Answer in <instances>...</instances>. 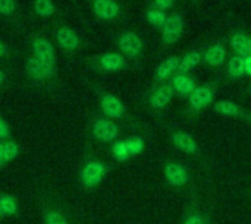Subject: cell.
Wrapping results in <instances>:
<instances>
[{"label": "cell", "instance_id": "obj_12", "mask_svg": "<svg viewBox=\"0 0 251 224\" xmlns=\"http://www.w3.org/2000/svg\"><path fill=\"white\" fill-rule=\"evenodd\" d=\"M93 9L101 19H113L119 13V6L110 0H96L93 3Z\"/></svg>", "mask_w": 251, "mask_h": 224}, {"label": "cell", "instance_id": "obj_6", "mask_svg": "<svg viewBox=\"0 0 251 224\" xmlns=\"http://www.w3.org/2000/svg\"><path fill=\"white\" fill-rule=\"evenodd\" d=\"M56 40L59 43V45L66 50V51H72V50H76L78 45H79V38H78V34L68 28V26H62L56 31Z\"/></svg>", "mask_w": 251, "mask_h": 224}, {"label": "cell", "instance_id": "obj_13", "mask_svg": "<svg viewBox=\"0 0 251 224\" xmlns=\"http://www.w3.org/2000/svg\"><path fill=\"white\" fill-rule=\"evenodd\" d=\"M172 142L176 145V148H179L181 151L184 153H188V154H193L197 151V144L194 141V138L188 134H184V132H176L172 135Z\"/></svg>", "mask_w": 251, "mask_h": 224}, {"label": "cell", "instance_id": "obj_16", "mask_svg": "<svg viewBox=\"0 0 251 224\" xmlns=\"http://www.w3.org/2000/svg\"><path fill=\"white\" fill-rule=\"evenodd\" d=\"M124 57L118 53H106L100 57V65L106 70H119L124 66Z\"/></svg>", "mask_w": 251, "mask_h": 224}, {"label": "cell", "instance_id": "obj_2", "mask_svg": "<svg viewBox=\"0 0 251 224\" xmlns=\"http://www.w3.org/2000/svg\"><path fill=\"white\" fill-rule=\"evenodd\" d=\"M106 175V167L100 161H90L81 172V180L87 188H93L99 185Z\"/></svg>", "mask_w": 251, "mask_h": 224}, {"label": "cell", "instance_id": "obj_33", "mask_svg": "<svg viewBox=\"0 0 251 224\" xmlns=\"http://www.w3.org/2000/svg\"><path fill=\"white\" fill-rule=\"evenodd\" d=\"M3 163H7V160H6V154H4V145H3V142H0V164H3Z\"/></svg>", "mask_w": 251, "mask_h": 224}, {"label": "cell", "instance_id": "obj_23", "mask_svg": "<svg viewBox=\"0 0 251 224\" xmlns=\"http://www.w3.org/2000/svg\"><path fill=\"white\" fill-rule=\"evenodd\" d=\"M34 10L38 16L49 18L54 13V4L49 0H37L34 3Z\"/></svg>", "mask_w": 251, "mask_h": 224}, {"label": "cell", "instance_id": "obj_18", "mask_svg": "<svg viewBox=\"0 0 251 224\" xmlns=\"http://www.w3.org/2000/svg\"><path fill=\"white\" fill-rule=\"evenodd\" d=\"M228 73L232 78H240L246 73V57L235 56L228 63Z\"/></svg>", "mask_w": 251, "mask_h": 224}, {"label": "cell", "instance_id": "obj_9", "mask_svg": "<svg viewBox=\"0 0 251 224\" xmlns=\"http://www.w3.org/2000/svg\"><path fill=\"white\" fill-rule=\"evenodd\" d=\"M213 101V91L209 87H197L190 94V104L194 110H200Z\"/></svg>", "mask_w": 251, "mask_h": 224}, {"label": "cell", "instance_id": "obj_34", "mask_svg": "<svg viewBox=\"0 0 251 224\" xmlns=\"http://www.w3.org/2000/svg\"><path fill=\"white\" fill-rule=\"evenodd\" d=\"M246 73L251 75V56L246 57Z\"/></svg>", "mask_w": 251, "mask_h": 224}, {"label": "cell", "instance_id": "obj_32", "mask_svg": "<svg viewBox=\"0 0 251 224\" xmlns=\"http://www.w3.org/2000/svg\"><path fill=\"white\" fill-rule=\"evenodd\" d=\"M184 224H204V220L200 216H191L185 220Z\"/></svg>", "mask_w": 251, "mask_h": 224}, {"label": "cell", "instance_id": "obj_26", "mask_svg": "<svg viewBox=\"0 0 251 224\" xmlns=\"http://www.w3.org/2000/svg\"><path fill=\"white\" fill-rule=\"evenodd\" d=\"M126 147H128L129 156H137L144 150V141L138 136H134L126 141Z\"/></svg>", "mask_w": 251, "mask_h": 224}, {"label": "cell", "instance_id": "obj_37", "mask_svg": "<svg viewBox=\"0 0 251 224\" xmlns=\"http://www.w3.org/2000/svg\"><path fill=\"white\" fill-rule=\"evenodd\" d=\"M247 54L251 56V38H249V44H247Z\"/></svg>", "mask_w": 251, "mask_h": 224}, {"label": "cell", "instance_id": "obj_1", "mask_svg": "<svg viewBox=\"0 0 251 224\" xmlns=\"http://www.w3.org/2000/svg\"><path fill=\"white\" fill-rule=\"evenodd\" d=\"M25 69H26V73L32 79H49L56 75V66H50V65L38 60L35 56L28 57Z\"/></svg>", "mask_w": 251, "mask_h": 224}, {"label": "cell", "instance_id": "obj_10", "mask_svg": "<svg viewBox=\"0 0 251 224\" xmlns=\"http://www.w3.org/2000/svg\"><path fill=\"white\" fill-rule=\"evenodd\" d=\"M100 106H101V110L104 112V114H107L109 117H122V114L125 112L122 101L112 94H104L101 97Z\"/></svg>", "mask_w": 251, "mask_h": 224}, {"label": "cell", "instance_id": "obj_36", "mask_svg": "<svg viewBox=\"0 0 251 224\" xmlns=\"http://www.w3.org/2000/svg\"><path fill=\"white\" fill-rule=\"evenodd\" d=\"M6 81V75H4V72L3 70H0V85H3V82Z\"/></svg>", "mask_w": 251, "mask_h": 224}, {"label": "cell", "instance_id": "obj_30", "mask_svg": "<svg viewBox=\"0 0 251 224\" xmlns=\"http://www.w3.org/2000/svg\"><path fill=\"white\" fill-rule=\"evenodd\" d=\"M172 6H174V1H171V0H157L153 3V9H157L162 12H165L166 9H171Z\"/></svg>", "mask_w": 251, "mask_h": 224}, {"label": "cell", "instance_id": "obj_27", "mask_svg": "<svg viewBox=\"0 0 251 224\" xmlns=\"http://www.w3.org/2000/svg\"><path fill=\"white\" fill-rule=\"evenodd\" d=\"M3 145H4V154H6V160L7 161L15 160L19 156V147H18V144H15L12 141H7V142H3Z\"/></svg>", "mask_w": 251, "mask_h": 224}, {"label": "cell", "instance_id": "obj_4", "mask_svg": "<svg viewBox=\"0 0 251 224\" xmlns=\"http://www.w3.org/2000/svg\"><path fill=\"white\" fill-rule=\"evenodd\" d=\"M184 29V19L179 15H172L166 19L165 25L162 26L163 41L166 44H174L179 40Z\"/></svg>", "mask_w": 251, "mask_h": 224}, {"label": "cell", "instance_id": "obj_19", "mask_svg": "<svg viewBox=\"0 0 251 224\" xmlns=\"http://www.w3.org/2000/svg\"><path fill=\"white\" fill-rule=\"evenodd\" d=\"M201 60V54L199 51H191L188 54H185L182 59H181V63H179V67L178 70L184 75L185 72H188L190 69H193L194 66H197Z\"/></svg>", "mask_w": 251, "mask_h": 224}, {"label": "cell", "instance_id": "obj_17", "mask_svg": "<svg viewBox=\"0 0 251 224\" xmlns=\"http://www.w3.org/2000/svg\"><path fill=\"white\" fill-rule=\"evenodd\" d=\"M174 88L179 92V94H191L197 87L193 78L187 76V75H176L174 78Z\"/></svg>", "mask_w": 251, "mask_h": 224}, {"label": "cell", "instance_id": "obj_8", "mask_svg": "<svg viewBox=\"0 0 251 224\" xmlns=\"http://www.w3.org/2000/svg\"><path fill=\"white\" fill-rule=\"evenodd\" d=\"M119 47L121 50L128 56H137L143 50V41L135 32H125L119 38Z\"/></svg>", "mask_w": 251, "mask_h": 224}, {"label": "cell", "instance_id": "obj_38", "mask_svg": "<svg viewBox=\"0 0 251 224\" xmlns=\"http://www.w3.org/2000/svg\"><path fill=\"white\" fill-rule=\"evenodd\" d=\"M4 216H3V213H1V210H0V219H3Z\"/></svg>", "mask_w": 251, "mask_h": 224}, {"label": "cell", "instance_id": "obj_29", "mask_svg": "<svg viewBox=\"0 0 251 224\" xmlns=\"http://www.w3.org/2000/svg\"><path fill=\"white\" fill-rule=\"evenodd\" d=\"M16 10V3L10 0H0V13L10 16Z\"/></svg>", "mask_w": 251, "mask_h": 224}, {"label": "cell", "instance_id": "obj_22", "mask_svg": "<svg viewBox=\"0 0 251 224\" xmlns=\"http://www.w3.org/2000/svg\"><path fill=\"white\" fill-rule=\"evenodd\" d=\"M231 44H232L234 50H235L240 56L247 54V44H249V38L246 37V34H243V32H235V34L232 35Z\"/></svg>", "mask_w": 251, "mask_h": 224}, {"label": "cell", "instance_id": "obj_5", "mask_svg": "<svg viewBox=\"0 0 251 224\" xmlns=\"http://www.w3.org/2000/svg\"><path fill=\"white\" fill-rule=\"evenodd\" d=\"M93 135L103 142H110L118 138L119 131L113 122L106 120V119H99L93 125Z\"/></svg>", "mask_w": 251, "mask_h": 224}, {"label": "cell", "instance_id": "obj_24", "mask_svg": "<svg viewBox=\"0 0 251 224\" xmlns=\"http://www.w3.org/2000/svg\"><path fill=\"white\" fill-rule=\"evenodd\" d=\"M147 19H149V22H150L153 26H163L165 22H166V19H168V16H166L165 12H162V10L150 9V10L147 12Z\"/></svg>", "mask_w": 251, "mask_h": 224}, {"label": "cell", "instance_id": "obj_31", "mask_svg": "<svg viewBox=\"0 0 251 224\" xmlns=\"http://www.w3.org/2000/svg\"><path fill=\"white\" fill-rule=\"evenodd\" d=\"M9 132H10L9 125L3 119H0V139H6L9 136Z\"/></svg>", "mask_w": 251, "mask_h": 224}, {"label": "cell", "instance_id": "obj_14", "mask_svg": "<svg viewBox=\"0 0 251 224\" xmlns=\"http://www.w3.org/2000/svg\"><path fill=\"white\" fill-rule=\"evenodd\" d=\"M179 63H181V59L178 56H171L168 57L165 62H162L157 69H156V78L157 79H166L174 70H176L179 67Z\"/></svg>", "mask_w": 251, "mask_h": 224}, {"label": "cell", "instance_id": "obj_21", "mask_svg": "<svg viewBox=\"0 0 251 224\" xmlns=\"http://www.w3.org/2000/svg\"><path fill=\"white\" fill-rule=\"evenodd\" d=\"M215 110L222 113V114H226V116H238L241 113L240 107L234 103V101H219L215 104Z\"/></svg>", "mask_w": 251, "mask_h": 224}, {"label": "cell", "instance_id": "obj_28", "mask_svg": "<svg viewBox=\"0 0 251 224\" xmlns=\"http://www.w3.org/2000/svg\"><path fill=\"white\" fill-rule=\"evenodd\" d=\"M44 224H68V220L56 211H50L44 217Z\"/></svg>", "mask_w": 251, "mask_h": 224}, {"label": "cell", "instance_id": "obj_35", "mask_svg": "<svg viewBox=\"0 0 251 224\" xmlns=\"http://www.w3.org/2000/svg\"><path fill=\"white\" fill-rule=\"evenodd\" d=\"M6 51H7V47H6V44H4L3 41H0V57H3V56L6 54Z\"/></svg>", "mask_w": 251, "mask_h": 224}, {"label": "cell", "instance_id": "obj_3", "mask_svg": "<svg viewBox=\"0 0 251 224\" xmlns=\"http://www.w3.org/2000/svg\"><path fill=\"white\" fill-rule=\"evenodd\" d=\"M32 50L34 54L38 60L50 65V66H56V54H54V47L53 44L44 38V37H34L32 38Z\"/></svg>", "mask_w": 251, "mask_h": 224}, {"label": "cell", "instance_id": "obj_7", "mask_svg": "<svg viewBox=\"0 0 251 224\" xmlns=\"http://www.w3.org/2000/svg\"><path fill=\"white\" fill-rule=\"evenodd\" d=\"M165 176H166V180L174 186H184L188 182V172L185 170V167L176 163L166 164Z\"/></svg>", "mask_w": 251, "mask_h": 224}, {"label": "cell", "instance_id": "obj_11", "mask_svg": "<svg viewBox=\"0 0 251 224\" xmlns=\"http://www.w3.org/2000/svg\"><path fill=\"white\" fill-rule=\"evenodd\" d=\"M172 97H174V88L171 85H162V87H159L157 90L153 91V94L150 97V104H151L153 109L160 110V109H165L169 104Z\"/></svg>", "mask_w": 251, "mask_h": 224}, {"label": "cell", "instance_id": "obj_15", "mask_svg": "<svg viewBox=\"0 0 251 224\" xmlns=\"http://www.w3.org/2000/svg\"><path fill=\"white\" fill-rule=\"evenodd\" d=\"M225 57H226V51L224 48V45L221 44H216V45H212L206 54H204V60L212 65V66H219L225 62Z\"/></svg>", "mask_w": 251, "mask_h": 224}, {"label": "cell", "instance_id": "obj_20", "mask_svg": "<svg viewBox=\"0 0 251 224\" xmlns=\"http://www.w3.org/2000/svg\"><path fill=\"white\" fill-rule=\"evenodd\" d=\"M0 210L3 216H15L18 211V204L10 195H0Z\"/></svg>", "mask_w": 251, "mask_h": 224}, {"label": "cell", "instance_id": "obj_25", "mask_svg": "<svg viewBox=\"0 0 251 224\" xmlns=\"http://www.w3.org/2000/svg\"><path fill=\"white\" fill-rule=\"evenodd\" d=\"M112 151H113V156H115L118 160H121V161H125V160H128V157H129V151H128V147H126V141L115 142Z\"/></svg>", "mask_w": 251, "mask_h": 224}]
</instances>
